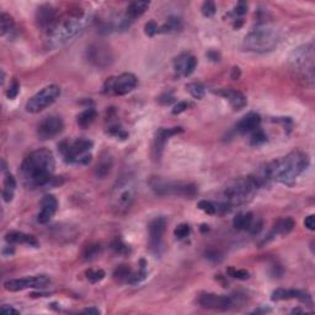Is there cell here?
Returning a JSON list of instances; mask_svg holds the SVG:
<instances>
[{"instance_id": "12", "label": "cell", "mask_w": 315, "mask_h": 315, "mask_svg": "<svg viewBox=\"0 0 315 315\" xmlns=\"http://www.w3.org/2000/svg\"><path fill=\"white\" fill-rule=\"evenodd\" d=\"M86 59L98 68H106L114 62V55L109 46L103 43H95L86 49Z\"/></svg>"}, {"instance_id": "17", "label": "cell", "mask_w": 315, "mask_h": 315, "mask_svg": "<svg viewBox=\"0 0 315 315\" xmlns=\"http://www.w3.org/2000/svg\"><path fill=\"white\" fill-rule=\"evenodd\" d=\"M197 67V58L190 53H182L174 61V70L177 77H190Z\"/></svg>"}, {"instance_id": "53", "label": "cell", "mask_w": 315, "mask_h": 315, "mask_svg": "<svg viewBox=\"0 0 315 315\" xmlns=\"http://www.w3.org/2000/svg\"><path fill=\"white\" fill-rule=\"evenodd\" d=\"M240 69L238 68V67H234V68L232 69V75H230V77H232V79L233 80H238L239 78H240Z\"/></svg>"}, {"instance_id": "52", "label": "cell", "mask_w": 315, "mask_h": 315, "mask_svg": "<svg viewBox=\"0 0 315 315\" xmlns=\"http://www.w3.org/2000/svg\"><path fill=\"white\" fill-rule=\"evenodd\" d=\"M207 56L208 58L213 62H218L219 59H221V56H219V53L216 52V50H209V52L207 53Z\"/></svg>"}, {"instance_id": "20", "label": "cell", "mask_w": 315, "mask_h": 315, "mask_svg": "<svg viewBox=\"0 0 315 315\" xmlns=\"http://www.w3.org/2000/svg\"><path fill=\"white\" fill-rule=\"evenodd\" d=\"M271 299L274 302H280V300L288 299H298L305 304H311V295L305 291H299V289H283L278 288L272 293Z\"/></svg>"}, {"instance_id": "19", "label": "cell", "mask_w": 315, "mask_h": 315, "mask_svg": "<svg viewBox=\"0 0 315 315\" xmlns=\"http://www.w3.org/2000/svg\"><path fill=\"white\" fill-rule=\"evenodd\" d=\"M36 22H37L38 27L42 30L48 31L52 29L57 22V18H56V10L53 9L52 5L44 4L41 5L36 11Z\"/></svg>"}, {"instance_id": "27", "label": "cell", "mask_w": 315, "mask_h": 315, "mask_svg": "<svg viewBox=\"0 0 315 315\" xmlns=\"http://www.w3.org/2000/svg\"><path fill=\"white\" fill-rule=\"evenodd\" d=\"M16 27H15V21L11 18L10 15H8L7 13H2L0 15V35L3 37H10L13 38L16 33Z\"/></svg>"}, {"instance_id": "23", "label": "cell", "mask_w": 315, "mask_h": 315, "mask_svg": "<svg viewBox=\"0 0 315 315\" xmlns=\"http://www.w3.org/2000/svg\"><path fill=\"white\" fill-rule=\"evenodd\" d=\"M216 92L218 95H221L222 97H224L226 100H228V102L230 103V106H232L235 111L243 110L247 105L246 97L244 96V94H241L240 91H238V90L224 88V89L218 90V91H216Z\"/></svg>"}, {"instance_id": "2", "label": "cell", "mask_w": 315, "mask_h": 315, "mask_svg": "<svg viewBox=\"0 0 315 315\" xmlns=\"http://www.w3.org/2000/svg\"><path fill=\"white\" fill-rule=\"evenodd\" d=\"M308 154L304 151L294 150L286 156L266 164L270 181H277L283 185H292L309 167Z\"/></svg>"}, {"instance_id": "3", "label": "cell", "mask_w": 315, "mask_h": 315, "mask_svg": "<svg viewBox=\"0 0 315 315\" xmlns=\"http://www.w3.org/2000/svg\"><path fill=\"white\" fill-rule=\"evenodd\" d=\"M314 61V44L311 42L295 48L289 57V68L294 77L310 88L314 85L315 79Z\"/></svg>"}, {"instance_id": "49", "label": "cell", "mask_w": 315, "mask_h": 315, "mask_svg": "<svg viewBox=\"0 0 315 315\" xmlns=\"http://www.w3.org/2000/svg\"><path fill=\"white\" fill-rule=\"evenodd\" d=\"M206 257L209 258V260H212V261L222 260V256H221V254H219V251H217V250H209V251H207Z\"/></svg>"}, {"instance_id": "31", "label": "cell", "mask_w": 315, "mask_h": 315, "mask_svg": "<svg viewBox=\"0 0 315 315\" xmlns=\"http://www.w3.org/2000/svg\"><path fill=\"white\" fill-rule=\"evenodd\" d=\"M112 158L111 156H103L100 162L97 163L96 169H95V175L98 179H105L106 176L111 173L112 170Z\"/></svg>"}, {"instance_id": "22", "label": "cell", "mask_w": 315, "mask_h": 315, "mask_svg": "<svg viewBox=\"0 0 315 315\" xmlns=\"http://www.w3.org/2000/svg\"><path fill=\"white\" fill-rule=\"evenodd\" d=\"M149 3L148 2H133L128 5L127 11H126V15L123 16L121 20V29H127L129 25L134 21L137 18L142 16L145 11L148 10Z\"/></svg>"}, {"instance_id": "25", "label": "cell", "mask_w": 315, "mask_h": 315, "mask_svg": "<svg viewBox=\"0 0 315 315\" xmlns=\"http://www.w3.org/2000/svg\"><path fill=\"white\" fill-rule=\"evenodd\" d=\"M5 240L7 243H9L13 245V244H25V245L37 247L38 246V241L35 236L25 234V233L21 232H9L5 235Z\"/></svg>"}, {"instance_id": "7", "label": "cell", "mask_w": 315, "mask_h": 315, "mask_svg": "<svg viewBox=\"0 0 315 315\" xmlns=\"http://www.w3.org/2000/svg\"><path fill=\"white\" fill-rule=\"evenodd\" d=\"M149 186L158 196H182L186 198H193L198 193L196 185L190 182L169 181L158 176H153L149 180Z\"/></svg>"}, {"instance_id": "44", "label": "cell", "mask_w": 315, "mask_h": 315, "mask_svg": "<svg viewBox=\"0 0 315 315\" xmlns=\"http://www.w3.org/2000/svg\"><path fill=\"white\" fill-rule=\"evenodd\" d=\"M190 106H192V103L187 102V101H180V102H177L175 106H174L173 109V114L174 115H180L182 114V112H185L186 110L190 108Z\"/></svg>"}, {"instance_id": "1", "label": "cell", "mask_w": 315, "mask_h": 315, "mask_svg": "<svg viewBox=\"0 0 315 315\" xmlns=\"http://www.w3.org/2000/svg\"><path fill=\"white\" fill-rule=\"evenodd\" d=\"M56 162L52 151L48 149H37L25 158L20 167L19 174L26 188H39L50 186L55 181Z\"/></svg>"}, {"instance_id": "48", "label": "cell", "mask_w": 315, "mask_h": 315, "mask_svg": "<svg viewBox=\"0 0 315 315\" xmlns=\"http://www.w3.org/2000/svg\"><path fill=\"white\" fill-rule=\"evenodd\" d=\"M174 101V96L170 94V92H165L162 96L159 97V102L163 103V105H170Z\"/></svg>"}, {"instance_id": "18", "label": "cell", "mask_w": 315, "mask_h": 315, "mask_svg": "<svg viewBox=\"0 0 315 315\" xmlns=\"http://www.w3.org/2000/svg\"><path fill=\"white\" fill-rule=\"evenodd\" d=\"M182 132L181 127H174V128H160L156 132L155 138H154L153 143V158L159 160L163 155V150H164L165 143L168 142L169 138L175 136V134Z\"/></svg>"}, {"instance_id": "39", "label": "cell", "mask_w": 315, "mask_h": 315, "mask_svg": "<svg viewBox=\"0 0 315 315\" xmlns=\"http://www.w3.org/2000/svg\"><path fill=\"white\" fill-rule=\"evenodd\" d=\"M198 208L209 216L217 215L216 203H213V202H211V201H199L198 202Z\"/></svg>"}, {"instance_id": "47", "label": "cell", "mask_w": 315, "mask_h": 315, "mask_svg": "<svg viewBox=\"0 0 315 315\" xmlns=\"http://www.w3.org/2000/svg\"><path fill=\"white\" fill-rule=\"evenodd\" d=\"M261 229H262V221L261 219H256L255 221L254 218V221H252L251 226H250L247 232H250L251 234H258L261 232Z\"/></svg>"}, {"instance_id": "51", "label": "cell", "mask_w": 315, "mask_h": 315, "mask_svg": "<svg viewBox=\"0 0 315 315\" xmlns=\"http://www.w3.org/2000/svg\"><path fill=\"white\" fill-rule=\"evenodd\" d=\"M2 313H4V314H20V311L16 310V309H14L13 306L4 304L2 306Z\"/></svg>"}, {"instance_id": "34", "label": "cell", "mask_w": 315, "mask_h": 315, "mask_svg": "<svg viewBox=\"0 0 315 315\" xmlns=\"http://www.w3.org/2000/svg\"><path fill=\"white\" fill-rule=\"evenodd\" d=\"M186 90L190 92V95L195 98H202L206 94V90H204V86L202 85L201 83H190L186 85Z\"/></svg>"}, {"instance_id": "45", "label": "cell", "mask_w": 315, "mask_h": 315, "mask_svg": "<svg viewBox=\"0 0 315 315\" xmlns=\"http://www.w3.org/2000/svg\"><path fill=\"white\" fill-rule=\"evenodd\" d=\"M158 30H159V26H158L155 21H149V22H147V24H145V26H144L145 35L150 36V37L151 36L156 35Z\"/></svg>"}, {"instance_id": "30", "label": "cell", "mask_w": 315, "mask_h": 315, "mask_svg": "<svg viewBox=\"0 0 315 315\" xmlns=\"http://www.w3.org/2000/svg\"><path fill=\"white\" fill-rule=\"evenodd\" d=\"M182 21L181 19L175 18V16H171V18L168 19V21L165 22L163 26L159 27L158 30V33H174V32H179V31L182 30Z\"/></svg>"}, {"instance_id": "38", "label": "cell", "mask_w": 315, "mask_h": 315, "mask_svg": "<svg viewBox=\"0 0 315 315\" xmlns=\"http://www.w3.org/2000/svg\"><path fill=\"white\" fill-rule=\"evenodd\" d=\"M227 272L230 277L236 278V280L244 281L250 277V274L246 271V270H238V269H234V267H229V269L227 270Z\"/></svg>"}, {"instance_id": "10", "label": "cell", "mask_w": 315, "mask_h": 315, "mask_svg": "<svg viewBox=\"0 0 315 315\" xmlns=\"http://www.w3.org/2000/svg\"><path fill=\"white\" fill-rule=\"evenodd\" d=\"M138 85V79L132 73H123L116 78H110L103 85L105 94L126 95L133 91Z\"/></svg>"}, {"instance_id": "42", "label": "cell", "mask_w": 315, "mask_h": 315, "mask_svg": "<svg viewBox=\"0 0 315 315\" xmlns=\"http://www.w3.org/2000/svg\"><path fill=\"white\" fill-rule=\"evenodd\" d=\"M201 10H202V14H203V16H206V18H211V16H213L216 14L217 8L213 2H204L203 5H202Z\"/></svg>"}, {"instance_id": "15", "label": "cell", "mask_w": 315, "mask_h": 315, "mask_svg": "<svg viewBox=\"0 0 315 315\" xmlns=\"http://www.w3.org/2000/svg\"><path fill=\"white\" fill-rule=\"evenodd\" d=\"M197 302L202 308L211 309V310H228L234 305L232 297L215 293L201 294Z\"/></svg>"}, {"instance_id": "40", "label": "cell", "mask_w": 315, "mask_h": 315, "mask_svg": "<svg viewBox=\"0 0 315 315\" xmlns=\"http://www.w3.org/2000/svg\"><path fill=\"white\" fill-rule=\"evenodd\" d=\"M86 277H88V280L90 281V282L96 283L105 277V272H103L102 270H96V271H94V270H89V271H86Z\"/></svg>"}, {"instance_id": "14", "label": "cell", "mask_w": 315, "mask_h": 315, "mask_svg": "<svg viewBox=\"0 0 315 315\" xmlns=\"http://www.w3.org/2000/svg\"><path fill=\"white\" fill-rule=\"evenodd\" d=\"M118 193L115 198V208L118 213H125L126 211L129 209L134 199V190L132 184L129 182L128 177H125L122 181L116 186Z\"/></svg>"}, {"instance_id": "21", "label": "cell", "mask_w": 315, "mask_h": 315, "mask_svg": "<svg viewBox=\"0 0 315 315\" xmlns=\"http://www.w3.org/2000/svg\"><path fill=\"white\" fill-rule=\"evenodd\" d=\"M58 207V201L53 195H46L41 201V211L37 215V222L39 224H46L56 215Z\"/></svg>"}, {"instance_id": "24", "label": "cell", "mask_w": 315, "mask_h": 315, "mask_svg": "<svg viewBox=\"0 0 315 315\" xmlns=\"http://www.w3.org/2000/svg\"><path fill=\"white\" fill-rule=\"evenodd\" d=\"M260 123H261L260 115L251 112V114L246 115L245 117H243L239 121L238 125L235 126V131L240 134L251 133L255 129L260 127Z\"/></svg>"}, {"instance_id": "11", "label": "cell", "mask_w": 315, "mask_h": 315, "mask_svg": "<svg viewBox=\"0 0 315 315\" xmlns=\"http://www.w3.org/2000/svg\"><path fill=\"white\" fill-rule=\"evenodd\" d=\"M50 282L49 277L46 275L31 276L25 278H15L4 282V287L7 291L19 292L29 288H44Z\"/></svg>"}, {"instance_id": "54", "label": "cell", "mask_w": 315, "mask_h": 315, "mask_svg": "<svg viewBox=\"0 0 315 315\" xmlns=\"http://www.w3.org/2000/svg\"><path fill=\"white\" fill-rule=\"evenodd\" d=\"M84 313H86V314H100V310H98V309H95V308H89V309H85V310H84Z\"/></svg>"}, {"instance_id": "29", "label": "cell", "mask_w": 315, "mask_h": 315, "mask_svg": "<svg viewBox=\"0 0 315 315\" xmlns=\"http://www.w3.org/2000/svg\"><path fill=\"white\" fill-rule=\"evenodd\" d=\"M252 221H254V216L252 213H239L233 219V226L238 230H249L250 226H251Z\"/></svg>"}, {"instance_id": "35", "label": "cell", "mask_w": 315, "mask_h": 315, "mask_svg": "<svg viewBox=\"0 0 315 315\" xmlns=\"http://www.w3.org/2000/svg\"><path fill=\"white\" fill-rule=\"evenodd\" d=\"M101 246L98 244H91V245H88L85 247L83 252V257L84 260L86 261H91L94 258H96L98 255L101 254Z\"/></svg>"}, {"instance_id": "50", "label": "cell", "mask_w": 315, "mask_h": 315, "mask_svg": "<svg viewBox=\"0 0 315 315\" xmlns=\"http://www.w3.org/2000/svg\"><path fill=\"white\" fill-rule=\"evenodd\" d=\"M304 226L308 228L309 230H314L315 229V221H314V216L310 215L305 218L304 221Z\"/></svg>"}, {"instance_id": "33", "label": "cell", "mask_w": 315, "mask_h": 315, "mask_svg": "<svg viewBox=\"0 0 315 315\" xmlns=\"http://www.w3.org/2000/svg\"><path fill=\"white\" fill-rule=\"evenodd\" d=\"M132 274H133V272H132V270L129 269L128 266L122 265L115 270L114 278L117 281V282H128Z\"/></svg>"}, {"instance_id": "36", "label": "cell", "mask_w": 315, "mask_h": 315, "mask_svg": "<svg viewBox=\"0 0 315 315\" xmlns=\"http://www.w3.org/2000/svg\"><path fill=\"white\" fill-rule=\"evenodd\" d=\"M251 133L252 134H251V138H250V143H251L252 145L264 144V143L267 140L266 133L260 127H258L257 129H255V131L251 132Z\"/></svg>"}, {"instance_id": "9", "label": "cell", "mask_w": 315, "mask_h": 315, "mask_svg": "<svg viewBox=\"0 0 315 315\" xmlns=\"http://www.w3.org/2000/svg\"><path fill=\"white\" fill-rule=\"evenodd\" d=\"M61 95V88L57 85H48L44 86L43 89L39 90L37 94L33 95L26 102L27 112L30 114H38V112L46 110L48 106L52 105Z\"/></svg>"}, {"instance_id": "16", "label": "cell", "mask_w": 315, "mask_h": 315, "mask_svg": "<svg viewBox=\"0 0 315 315\" xmlns=\"http://www.w3.org/2000/svg\"><path fill=\"white\" fill-rule=\"evenodd\" d=\"M167 218L158 217L149 224V246L155 254H159L163 247V235L167 229Z\"/></svg>"}, {"instance_id": "4", "label": "cell", "mask_w": 315, "mask_h": 315, "mask_svg": "<svg viewBox=\"0 0 315 315\" xmlns=\"http://www.w3.org/2000/svg\"><path fill=\"white\" fill-rule=\"evenodd\" d=\"M258 188L260 186L252 175L238 177V179L229 181L224 186L223 192H222L224 199L223 202H226L230 207L245 204L251 201Z\"/></svg>"}, {"instance_id": "46", "label": "cell", "mask_w": 315, "mask_h": 315, "mask_svg": "<svg viewBox=\"0 0 315 315\" xmlns=\"http://www.w3.org/2000/svg\"><path fill=\"white\" fill-rule=\"evenodd\" d=\"M112 249L116 252H118V254H127V252H129V247L121 240L115 241V243L112 244Z\"/></svg>"}, {"instance_id": "6", "label": "cell", "mask_w": 315, "mask_h": 315, "mask_svg": "<svg viewBox=\"0 0 315 315\" xmlns=\"http://www.w3.org/2000/svg\"><path fill=\"white\" fill-rule=\"evenodd\" d=\"M281 41L277 30L269 26L256 27L244 38L243 47L245 50L255 53H267L274 50Z\"/></svg>"}, {"instance_id": "8", "label": "cell", "mask_w": 315, "mask_h": 315, "mask_svg": "<svg viewBox=\"0 0 315 315\" xmlns=\"http://www.w3.org/2000/svg\"><path fill=\"white\" fill-rule=\"evenodd\" d=\"M92 142L89 139H77L73 142L63 140L58 145L59 151L63 155L67 163H75V164L86 165L91 162V149Z\"/></svg>"}, {"instance_id": "37", "label": "cell", "mask_w": 315, "mask_h": 315, "mask_svg": "<svg viewBox=\"0 0 315 315\" xmlns=\"http://www.w3.org/2000/svg\"><path fill=\"white\" fill-rule=\"evenodd\" d=\"M247 11V4L245 2H239L236 7L233 9L230 15L233 16V20H241Z\"/></svg>"}, {"instance_id": "28", "label": "cell", "mask_w": 315, "mask_h": 315, "mask_svg": "<svg viewBox=\"0 0 315 315\" xmlns=\"http://www.w3.org/2000/svg\"><path fill=\"white\" fill-rule=\"evenodd\" d=\"M5 177H4V187H3V199L5 202H11L14 198V192H15L16 188V181L15 177L11 174L5 171Z\"/></svg>"}, {"instance_id": "41", "label": "cell", "mask_w": 315, "mask_h": 315, "mask_svg": "<svg viewBox=\"0 0 315 315\" xmlns=\"http://www.w3.org/2000/svg\"><path fill=\"white\" fill-rule=\"evenodd\" d=\"M174 234L177 239H185L190 235V226L188 224H180L174 230Z\"/></svg>"}, {"instance_id": "13", "label": "cell", "mask_w": 315, "mask_h": 315, "mask_svg": "<svg viewBox=\"0 0 315 315\" xmlns=\"http://www.w3.org/2000/svg\"><path fill=\"white\" fill-rule=\"evenodd\" d=\"M64 122L59 116H48L39 122L37 127V136L41 140L53 139L63 132Z\"/></svg>"}, {"instance_id": "26", "label": "cell", "mask_w": 315, "mask_h": 315, "mask_svg": "<svg viewBox=\"0 0 315 315\" xmlns=\"http://www.w3.org/2000/svg\"><path fill=\"white\" fill-rule=\"evenodd\" d=\"M294 226H295V223H294L293 218H291V217H286V218L278 219V221L275 222L274 228H272L271 233H270L269 236L270 238H272V236H276V235H282V236L288 235L289 233L293 230Z\"/></svg>"}, {"instance_id": "5", "label": "cell", "mask_w": 315, "mask_h": 315, "mask_svg": "<svg viewBox=\"0 0 315 315\" xmlns=\"http://www.w3.org/2000/svg\"><path fill=\"white\" fill-rule=\"evenodd\" d=\"M85 27V19L83 16H69L56 22L55 26L47 32V46L49 48H58L68 43Z\"/></svg>"}, {"instance_id": "32", "label": "cell", "mask_w": 315, "mask_h": 315, "mask_svg": "<svg viewBox=\"0 0 315 315\" xmlns=\"http://www.w3.org/2000/svg\"><path fill=\"white\" fill-rule=\"evenodd\" d=\"M95 118H96V111H95L94 109H86L85 111H83L79 115L77 118V122L80 127L86 128L94 122Z\"/></svg>"}, {"instance_id": "43", "label": "cell", "mask_w": 315, "mask_h": 315, "mask_svg": "<svg viewBox=\"0 0 315 315\" xmlns=\"http://www.w3.org/2000/svg\"><path fill=\"white\" fill-rule=\"evenodd\" d=\"M19 92H20V84L16 79H14L13 83L10 84L9 89L7 90V96L8 98H10V100H14V98L18 96Z\"/></svg>"}]
</instances>
